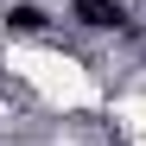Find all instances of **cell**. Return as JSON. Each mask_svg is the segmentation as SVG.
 Here are the masks:
<instances>
[{
    "mask_svg": "<svg viewBox=\"0 0 146 146\" xmlns=\"http://www.w3.org/2000/svg\"><path fill=\"white\" fill-rule=\"evenodd\" d=\"M76 19H83L89 32H108L114 19H121V7H114V0H76Z\"/></svg>",
    "mask_w": 146,
    "mask_h": 146,
    "instance_id": "6da1fadb",
    "label": "cell"
},
{
    "mask_svg": "<svg viewBox=\"0 0 146 146\" xmlns=\"http://www.w3.org/2000/svg\"><path fill=\"white\" fill-rule=\"evenodd\" d=\"M13 26H19V32H38L44 13H38V7H13Z\"/></svg>",
    "mask_w": 146,
    "mask_h": 146,
    "instance_id": "7a4b0ae2",
    "label": "cell"
}]
</instances>
